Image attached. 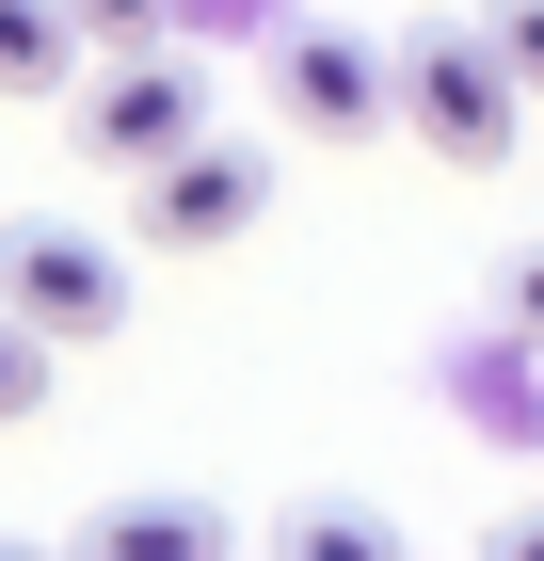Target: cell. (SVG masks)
<instances>
[{
  "label": "cell",
  "mask_w": 544,
  "mask_h": 561,
  "mask_svg": "<svg viewBox=\"0 0 544 561\" xmlns=\"http://www.w3.org/2000/svg\"><path fill=\"white\" fill-rule=\"evenodd\" d=\"M497 321H512V337L544 353V257H512V273H497Z\"/></svg>",
  "instance_id": "obj_11"
},
{
  "label": "cell",
  "mask_w": 544,
  "mask_h": 561,
  "mask_svg": "<svg viewBox=\"0 0 544 561\" xmlns=\"http://www.w3.org/2000/svg\"><path fill=\"white\" fill-rule=\"evenodd\" d=\"M33 401H48V337L0 305V417H33Z\"/></svg>",
  "instance_id": "obj_8"
},
{
  "label": "cell",
  "mask_w": 544,
  "mask_h": 561,
  "mask_svg": "<svg viewBox=\"0 0 544 561\" xmlns=\"http://www.w3.org/2000/svg\"><path fill=\"white\" fill-rule=\"evenodd\" d=\"M65 96H81V145H96L113 176H144L161 145H193V129H209V81H193L161 33H128L113 65H96V81H65Z\"/></svg>",
  "instance_id": "obj_3"
},
{
  "label": "cell",
  "mask_w": 544,
  "mask_h": 561,
  "mask_svg": "<svg viewBox=\"0 0 544 561\" xmlns=\"http://www.w3.org/2000/svg\"><path fill=\"white\" fill-rule=\"evenodd\" d=\"M273 113L304 145H369V129H401V81H384L369 33H289L273 48Z\"/></svg>",
  "instance_id": "obj_5"
},
{
  "label": "cell",
  "mask_w": 544,
  "mask_h": 561,
  "mask_svg": "<svg viewBox=\"0 0 544 561\" xmlns=\"http://www.w3.org/2000/svg\"><path fill=\"white\" fill-rule=\"evenodd\" d=\"M256 209H273V161H241V145H209V129L144 161V241H161V257H224Z\"/></svg>",
  "instance_id": "obj_4"
},
{
  "label": "cell",
  "mask_w": 544,
  "mask_h": 561,
  "mask_svg": "<svg viewBox=\"0 0 544 561\" xmlns=\"http://www.w3.org/2000/svg\"><path fill=\"white\" fill-rule=\"evenodd\" d=\"M81 16V48H128V33H161V0H65Z\"/></svg>",
  "instance_id": "obj_10"
},
{
  "label": "cell",
  "mask_w": 544,
  "mask_h": 561,
  "mask_svg": "<svg viewBox=\"0 0 544 561\" xmlns=\"http://www.w3.org/2000/svg\"><path fill=\"white\" fill-rule=\"evenodd\" d=\"M497 546H512V561H529V546H544V497H512V514H497Z\"/></svg>",
  "instance_id": "obj_12"
},
{
  "label": "cell",
  "mask_w": 544,
  "mask_h": 561,
  "mask_svg": "<svg viewBox=\"0 0 544 561\" xmlns=\"http://www.w3.org/2000/svg\"><path fill=\"white\" fill-rule=\"evenodd\" d=\"M0 305H16L48 353H81V337H113V321H128V257L96 241V225L16 209V225H0Z\"/></svg>",
  "instance_id": "obj_2"
},
{
  "label": "cell",
  "mask_w": 544,
  "mask_h": 561,
  "mask_svg": "<svg viewBox=\"0 0 544 561\" xmlns=\"http://www.w3.org/2000/svg\"><path fill=\"white\" fill-rule=\"evenodd\" d=\"M384 81H401V129L432 145V161H512V113H529V81L497 65V33H417V48H384Z\"/></svg>",
  "instance_id": "obj_1"
},
{
  "label": "cell",
  "mask_w": 544,
  "mask_h": 561,
  "mask_svg": "<svg viewBox=\"0 0 544 561\" xmlns=\"http://www.w3.org/2000/svg\"><path fill=\"white\" fill-rule=\"evenodd\" d=\"M81 81V16L65 0H0V96H65Z\"/></svg>",
  "instance_id": "obj_6"
},
{
  "label": "cell",
  "mask_w": 544,
  "mask_h": 561,
  "mask_svg": "<svg viewBox=\"0 0 544 561\" xmlns=\"http://www.w3.org/2000/svg\"><path fill=\"white\" fill-rule=\"evenodd\" d=\"M497 65H512V81L544 96V0H497Z\"/></svg>",
  "instance_id": "obj_9"
},
{
  "label": "cell",
  "mask_w": 544,
  "mask_h": 561,
  "mask_svg": "<svg viewBox=\"0 0 544 561\" xmlns=\"http://www.w3.org/2000/svg\"><path fill=\"white\" fill-rule=\"evenodd\" d=\"M96 546H224V514H193V497H128V514H96Z\"/></svg>",
  "instance_id": "obj_7"
}]
</instances>
